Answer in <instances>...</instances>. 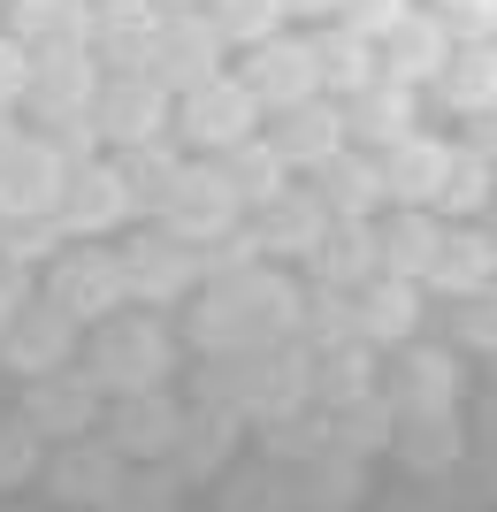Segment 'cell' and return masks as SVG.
<instances>
[{
  "instance_id": "cell-47",
  "label": "cell",
  "mask_w": 497,
  "mask_h": 512,
  "mask_svg": "<svg viewBox=\"0 0 497 512\" xmlns=\"http://www.w3.org/2000/svg\"><path fill=\"white\" fill-rule=\"evenodd\" d=\"M31 92V46L16 39V31H0V115Z\"/></svg>"
},
{
  "instance_id": "cell-25",
  "label": "cell",
  "mask_w": 497,
  "mask_h": 512,
  "mask_svg": "<svg viewBox=\"0 0 497 512\" xmlns=\"http://www.w3.org/2000/svg\"><path fill=\"white\" fill-rule=\"evenodd\" d=\"M314 184H322V207H329V222H368L375 207H383V161H368V153H329L322 169H314Z\"/></svg>"
},
{
  "instance_id": "cell-32",
  "label": "cell",
  "mask_w": 497,
  "mask_h": 512,
  "mask_svg": "<svg viewBox=\"0 0 497 512\" xmlns=\"http://www.w3.org/2000/svg\"><path fill=\"white\" fill-rule=\"evenodd\" d=\"M436 92H444V107H459V115L497 107V46H452V62L436 69Z\"/></svg>"
},
{
  "instance_id": "cell-40",
  "label": "cell",
  "mask_w": 497,
  "mask_h": 512,
  "mask_svg": "<svg viewBox=\"0 0 497 512\" xmlns=\"http://www.w3.org/2000/svg\"><path fill=\"white\" fill-rule=\"evenodd\" d=\"M490 184H497V161H490V153L452 146V176H444L436 207H444V214H482V207H490Z\"/></svg>"
},
{
  "instance_id": "cell-23",
  "label": "cell",
  "mask_w": 497,
  "mask_h": 512,
  "mask_svg": "<svg viewBox=\"0 0 497 512\" xmlns=\"http://www.w3.org/2000/svg\"><path fill=\"white\" fill-rule=\"evenodd\" d=\"M314 283L322 291H360V283L383 276V253H375V222H329L322 245H314Z\"/></svg>"
},
{
  "instance_id": "cell-1",
  "label": "cell",
  "mask_w": 497,
  "mask_h": 512,
  "mask_svg": "<svg viewBox=\"0 0 497 512\" xmlns=\"http://www.w3.org/2000/svg\"><path fill=\"white\" fill-rule=\"evenodd\" d=\"M299 329V291L268 268H230V276H207L192 314V337L207 352H268Z\"/></svg>"
},
{
  "instance_id": "cell-49",
  "label": "cell",
  "mask_w": 497,
  "mask_h": 512,
  "mask_svg": "<svg viewBox=\"0 0 497 512\" xmlns=\"http://www.w3.org/2000/svg\"><path fill=\"white\" fill-rule=\"evenodd\" d=\"M475 153H490V161H497V107H482V115H475Z\"/></svg>"
},
{
  "instance_id": "cell-11",
  "label": "cell",
  "mask_w": 497,
  "mask_h": 512,
  "mask_svg": "<svg viewBox=\"0 0 497 512\" xmlns=\"http://www.w3.org/2000/svg\"><path fill=\"white\" fill-rule=\"evenodd\" d=\"M260 138L276 146L283 169H322L329 153H345V107L314 92V100H291L276 115H260Z\"/></svg>"
},
{
  "instance_id": "cell-38",
  "label": "cell",
  "mask_w": 497,
  "mask_h": 512,
  "mask_svg": "<svg viewBox=\"0 0 497 512\" xmlns=\"http://www.w3.org/2000/svg\"><path fill=\"white\" fill-rule=\"evenodd\" d=\"M39 467H46V436L23 421V413H0V497L31 490Z\"/></svg>"
},
{
  "instance_id": "cell-20",
  "label": "cell",
  "mask_w": 497,
  "mask_h": 512,
  "mask_svg": "<svg viewBox=\"0 0 497 512\" xmlns=\"http://www.w3.org/2000/svg\"><path fill=\"white\" fill-rule=\"evenodd\" d=\"M383 398L398 406V421H406V413H452L459 406V360L436 352V344H406V360L390 367Z\"/></svg>"
},
{
  "instance_id": "cell-12",
  "label": "cell",
  "mask_w": 497,
  "mask_h": 512,
  "mask_svg": "<svg viewBox=\"0 0 497 512\" xmlns=\"http://www.w3.org/2000/svg\"><path fill=\"white\" fill-rule=\"evenodd\" d=\"M62 184H69L62 146L16 130L8 153H0V214H54V207H62Z\"/></svg>"
},
{
  "instance_id": "cell-35",
  "label": "cell",
  "mask_w": 497,
  "mask_h": 512,
  "mask_svg": "<svg viewBox=\"0 0 497 512\" xmlns=\"http://www.w3.org/2000/svg\"><path fill=\"white\" fill-rule=\"evenodd\" d=\"M390 428H398V406H390L383 390H368L360 406H337V421H329V444L352 451V459H375V451H390Z\"/></svg>"
},
{
  "instance_id": "cell-51",
  "label": "cell",
  "mask_w": 497,
  "mask_h": 512,
  "mask_svg": "<svg viewBox=\"0 0 497 512\" xmlns=\"http://www.w3.org/2000/svg\"><path fill=\"white\" fill-rule=\"evenodd\" d=\"M153 8H207V0H153Z\"/></svg>"
},
{
  "instance_id": "cell-42",
  "label": "cell",
  "mask_w": 497,
  "mask_h": 512,
  "mask_svg": "<svg viewBox=\"0 0 497 512\" xmlns=\"http://www.w3.org/2000/svg\"><path fill=\"white\" fill-rule=\"evenodd\" d=\"M329 398V406H360L375 390V367H368V352H360V337L352 344H329V360H322V383H314Z\"/></svg>"
},
{
  "instance_id": "cell-5",
  "label": "cell",
  "mask_w": 497,
  "mask_h": 512,
  "mask_svg": "<svg viewBox=\"0 0 497 512\" xmlns=\"http://www.w3.org/2000/svg\"><path fill=\"white\" fill-rule=\"evenodd\" d=\"M169 130V85L146 77V69H115L100 77V100H92V138L115 153H138V146H161Z\"/></svg>"
},
{
  "instance_id": "cell-4",
  "label": "cell",
  "mask_w": 497,
  "mask_h": 512,
  "mask_svg": "<svg viewBox=\"0 0 497 512\" xmlns=\"http://www.w3.org/2000/svg\"><path fill=\"white\" fill-rule=\"evenodd\" d=\"M46 306H62L77 329L123 314V306H130L123 253H108L100 237H92V245H62V253H54V276H46Z\"/></svg>"
},
{
  "instance_id": "cell-39",
  "label": "cell",
  "mask_w": 497,
  "mask_h": 512,
  "mask_svg": "<svg viewBox=\"0 0 497 512\" xmlns=\"http://www.w3.org/2000/svg\"><path fill=\"white\" fill-rule=\"evenodd\" d=\"M352 497H360V459L352 451H314V474H306V512H352Z\"/></svg>"
},
{
  "instance_id": "cell-53",
  "label": "cell",
  "mask_w": 497,
  "mask_h": 512,
  "mask_svg": "<svg viewBox=\"0 0 497 512\" xmlns=\"http://www.w3.org/2000/svg\"><path fill=\"white\" fill-rule=\"evenodd\" d=\"M490 253H497V222H490Z\"/></svg>"
},
{
  "instance_id": "cell-8",
  "label": "cell",
  "mask_w": 497,
  "mask_h": 512,
  "mask_svg": "<svg viewBox=\"0 0 497 512\" xmlns=\"http://www.w3.org/2000/svg\"><path fill=\"white\" fill-rule=\"evenodd\" d=\"M222 54H230V39L215 31V16L169 8V16H161V39H153L146 77H161L169 92H192V85H207V77H222Z\"/></svg>"
},
{
  "instance_id": "cell-28",
  "label": "cell",
  "mask_w": 497,
  "mask_h": 512,
  "mask_svg": "<svg viewBox=\"0 0 497 512\" xmlns=\"http://www.w3.org/2000/svg\"><path fill=\"white\" fill-rule=\"evenodd\" d=\"M436 245H444V222H436L429 207H398L375 230V253H383V276H406V283H421L429 276V260H436Z\"/></svg>"
},
{
  "instance_id": "cell-48",
  "label": "cell",
  "mask_w": 497,
  "mask_h": 512,
  "mask_svg": "<svg viewBox=\"0 0 497 512\" xmlns=\"http://www.w3.org/2000/svg\"><path fill=\"white\" fill-rule=\"evenodd\" d=\"M23 306H31V268H8V260H0V329H8Z\"/></svg>"
},
{
  "instance_id": "cell-46",
  "label": "cell",
  "mask_w": 497,
  "mask_h": 512,
  "mask_svg": "<svg viewBox=\"0 0 497 512\" xmlns=\"http://www.w3.org/2000/svg\"><path fill=\"white\" fill-rule=\"evenodd\" d=\"M406 8H413V0H337V23H345V31H360V39H383Z\"/></svg>"
},
{
  "instance_id": "cell-9",
  "label": "cell",
  "mask_w": 497,
  "mask_h": 512,
  "mask_svg": "<svg viewBox=\"0 0 497 512\" xmlns=\"http://www.w3.org/2000/svg\"><path fill=\"white\" fill-rule=\"evenodd\" d=\"M245 92L260 100V115H276V107H291V100H314V92H322L314 39H299V31H268L260 46H245Z\"/></svg>"
},
{
  "instance_id": "cell-50",
  "label": "cell",
  "mask_w": 497,
  "mask_h": 512,
  "mask_svg": "<svg viewBox=\"0 0 497 512\" xmlns=\"http://www.w3.org/2000/svg\"><path fill=\"white\" fill-rule=\"evenodd\" d=\"M283 8H299V16H337V0H283Z\"/></svg>"
},
{
  "instance_id": "cell-7",
  "label": "cell",
  "mask_w": 497,
  "mask_h": 512,
  "mask_svg": "<svg viewBox=\"0 0 497 512\" xmlns=\"http://www.w3.org/2000/svg\"><path fill=\"white\" fill-rule=\"evenodd\" d=\"M130 214H138V192H130V176L123 161H77L62 184V207H54V222H62V237H77V245H92V237H108L123 230Z\"/></svg>"
},
{
  "instance_id": "cell-41",
  "label": "cell",
  "mask_w": 497,
  "mask_h": 512,
  "mask_svg": "<svg viewBox=\"0 0 497 512\" xmlns=\"http://www.w3.org/2000/svg\"><path fill=\"white\" fill-rule=\"evenodd\" d=\"M207 16H215V31L230 46H260L268 31H283L291 8H283V0H207Z\"/></svg>"
},
{
  "instance_id": "cell-36",
  "label": "cell",
  "mask_w": 497,
  "mask_h": 512,
  "mask_svg": "<svg viewBox=\"0 0 497 512\" xmlns=\"http://www.w3.org/2000/svg\"><path fill=\"white\" fill-rule=\"evenodd\" d=\"M176 490H184V474H176L169 459H153V467H123L100 512H176Z\"/></svg>"
},
{
  "instance_id": "cell-19",
  "label": "cell",
  "mask_w": 497,
  "mask_h": 512,
  "mask_svg": "<svg viewBox=\"0 0 497 512\" xmlns=\"http://www.w3.org/2000/svg\"><path fill=\"white\" fill-rule=\"evenodd\" d=\"M383 161V199L390 207H436V192H444V176H452V146L444 138H398L390 153H375Z\"/></svg>"
},
{
  "instance_id": "cell-21",
  "label": "cell",
  "mask_w": 497,
  "mask_h": 512,
  "mask_svg": "<svg viewBox=\"0 0 497 512\" xmlns=\"http://www.w3.org/2000/svg\"><path fill=\"white\" fill-rule=\"evenodd\" d=\"M413 130H421V115H413V85H390V77H375L368 92H352V100H345V146L390 153L398 138H413Z\"/></svg>"
},
{
  "instance_id": "cell-34",
  "label": "cell",
  "mask_w": 497,
  "mask_h": 512,
  "mask_svg": "<svg viewBox=\"0 0 497 512\" xmlns=\"http://www.w3.org/2000/svg\"><path fill=\"white\" fill-rule=\"evenodd\" d=\"M238 444V413L230 406H207V413H184V436H176V474H215Z\"/></svg>"
},
{
  "instance_id": "cell-27",
  "label": "cell",
  "mask_w": 497,
  "mask_h": 512,
  "mask_svg": "<svg viewBox=\"0 0 497 512\" xmlns=\"http://www.w3.org/2000/svg\"><path fill=\"white\" fill-rule=\"evenodd\" d=\"M260 222H253V245L260 253H314V245H322V230H329V207L314 192H276L268 199V207H253Z\"/></svg>"
},
{
  "instance_id": "cell-22",
  "label": "cell",
  "mask_w": 497,
  "mask_h": 512,
  "mask_svg": "<svg viewBox=\"0 0 497 512\" xmlns=\"http://www.w3.org/2000/svg\"><path fill=\"white\" fill-rule=\"evenodd\" d=\"M352 329H360V344H413V329H421V283L406 276H375L352 291Z\"/></svg>"
},
{
  "instance_id": "cell-17",
  "label": "cell",
  "mask_w": 497,
  "mask_h": 512,
  "mask_svg": "<svg viewBox=\"0 0 497 512\" xmlns=\"http://www.w3.org/2000/svg\"><path fill=\"white\" fill-rule=\"evenodd\" d=\"M176 436H184V406L169 390H138V398H115L108 444L123 451L130 467H153V459H176Z\"/></svg>"
},
{
  "instance_id": "cell-56",
  "label": "cell",
  "mask_w": 497,
  "mask_h": 512,
  "mask_svg": "<svg viewBox=\"0 0 497 512\" xmlns=\"http://www.w3.org/2000/svg\"><path fill=\"white\" fill-rule=\"evenodd\" d=\"M490 46H497V39H490Z\"/></svg>"
},
{
  "instance_id": "cell-44",
  "label": "cell",
  "mask_w": 497,
  "mask_h": 512,
  "mask_svg": "<svg viewBox=\"0 0 497 512\" xmlns=\"http://www.w3.org/2000/svg\"><path fill=\"white\" fill-rule=\"evenodd\" d=\"M429 16L452 31V46H490L497 39V0H436Z\"/></svg>"
},
{
  "instance_id": "cell-18",
  "label": "cell",
  "mask_w": 497,
  "mask_h": 512,
  "mask_svg": "<svg viewBox=\"0 0 497 512\" xmlns=\"http://www.w3.org/2000/svg\"><path fill=\"white\" fill-rule=\"evenodd\" d=\"M375 62H383L390 85H436V69L452 62V31H444L429 8H406V16L375 39Z\"/></svg>"
},
{
  "instance_id": "cell-33",
  "label": "cell",
  "mask_w": 497,
  "mask_h": 512,
  "mask_svg": "<svg viewBox=\"0 0 497 512\" xmlns=\"http://www.w3.org/2000/svg\"><path fill=\"white\" fill-rule=\"evenodd\" d=\"M215 161H222V176H230L238 207H268L276 192H291V169L276 161V146H268V138H245V146L215 153Z\"/></svg>"
},
{
  "instance_id": "cell-14",
  "label": "cell",
  "mask_w": 497,
  "mask_h": 512,
  "mask_svg": "<svg viewBox=\"0 0 497 512\" xmlns=\"http://www.w3.org/2000/svg\"><path fill=\"white\" fill-rule=\"evenodd\" d=\"M23 100L39 107V123H77L100 100V62L92 46H54V54H31V92Z\"/></svg>"
},
{
  "instance_id": "cell-15",
  "label": "cell",
  "mask_w": 497,
  "mask_h": 512,
  "mask_svg": "<svg viewBox=\"0 0 497 512\" xmlns=\"http://www.w3.org/2000/svg\"><path fill=\"white\" fill-rule=\"evenodd\" d=\"M100 406H108V398H100V383H92V375H69V367H54V375H31V383H23V421L39 428V436H92V428H100Z\"/></svg>"
},
{
  "instance_id": "cell-55",
  "label": "cell",
  "mask_w": 497,
  "mask_h": 512,
  "mask_svg": "<svg viewBox=\"0 0 497 512\" xmlns=\"http://www.w3.org/2000/svg\"><path fill=\"white\" fill-rule=\"evenodd\" d=\"M85 8H92V0H85Z\"/></svg>"
},
{
  "instance_id": "cell-29",
  "label": "cell",
  "mask_w": 497,
  "mask_h": 512,
  "mask_svg": "<svg viewBox=\"0 0 497 512\" xmlns=\"http://www.w3.org/2000/svg\"><path fill=\"white\" fill-rule=\"evenodd\" d=\"M31 54H54V46H92V8L85 0H16V16H8Z\"/></svg>"
},
{
  "instance_id": "cell-45",
  "label": "cell",
  "mask_w": 497,
  "mask_h": 512,
  "mask_svg": "<svg viewBox=\"0 0 497 512\" xmlns=\"http://www.w3.org/2000/svg\"><path fill=\"white\" fill-rule=\"evenodd\" d=\"M222 512H291V505H283V482H276V474L253 467L245 482H230V490H222Z\"/></svg>"
},
{
  "instance_id": "cell-3",
  "label": "cell",
  "mask_w": 497,
  "mask_h": 512,
  "mask_svg": "<svg viewBox=\"0 0 497 512\" xmlns=\"http://www.w3.org/2000/svg\"><path fill=\"white\" fill-rule=\"evenodd\" d=\"M161 230L176 237V245H222V237L238 230V192H230V176H222V161H176L169 192H161Z\"/></svg>"
},
{
  "instance_id": "cell-10",
  "label": "cell",
  "mask_w": 497,
  "mask_h": 512,
  "mask_svg": "<svg viewBox=\"0 0 497 512\" xmlns=\"http://www.w3.org/2000/svg\"><path fill=\"white\" fill-rule=\"evenodd\" d=\"M123 467H130V459L108 444V436H69V444L39 467V482H46V497H54L62 512H100Z\"/></svg>"
},
{
  "instance_id": "cell-54",
  "label": "cell",
  "mask_w": 497,
  "mask_h": 512,
  "mask_svg": "<svg viewBox=\"0 0 497 512\" xmlns=\"http://www.w3.org/2000/svg\"><path fill=\"white\" fill-rule=\"evenodd\" d=\"M0 512H31V505H0Z\"/></svg>"
},
{
  "instance_id": "cell-6",
  "label": "cell",
  "mask_w": 497,
  "mask_h": 512,
  "mask_svg": "<svg viewBox=\"0 0 497 512\" xmlns=\"http://www.w3.org/2000/svg\"><path fill=\"white\" fill-rule=\"evenodd\" d=\"M176 138L199 153H230L245 138H260V100L245 92V77H207L176 100Z\"/></svg>"
},
{
  "instance_id": "cell-43",
  "label": "cell",
  "mask_w": 497,
  "mask_h": 512,
  "mask_svg": "<svg viewBox=\"0 0 497 512\" xmlns=\"http://www.w3.org/2000/svg\"><path fill=\"white\" fill-rule=\"evenodd\" d=\"M452 337L475 344V352H497V283H482V291L452 299Z\"/></svg>"
},
{
  "instance_id": "cell-30",
  "label": "cell",
  "mask_w": 497,
  "mask_h": 512,
  "mask_svg": "<svg viewBox=\"0 0 497 512\" xmlns=\"http://www.w3.org/2000/svg\"><path fill=\"white\" fill-rule=\"evenodd\" d=\"M390 451H398L413 474H444V467H459V451H467V436H459V413H406V421L390 428Z\"/></svg>"
},
{
  "instance_id": "cell-31",
  "label": "cell",
  "mask_w": 497,
  "mask_h": 512,
  "mask_svg": "<svg viewBox=\"0 0 497 512\" xmlns=\"http://www.w3.org/2000/svg\"><path fill=\"white\" fill-rule=\"evenodd\" d=\"M314 62H322V92H337V100H352V92H368L375 77H383L375 39H360V31H345V23H329L322 39H314Z\"/></svg>"
},
{
  "instance_id": "cell-26",
  "label": "cell",
  "mask_w": 497,
  "mask_h": 512,
  "mask_svg": "<svg viewBox=\"0 0 497 512\" xmlns=\"http://www.w3.org/2000/svg\"><path fill=\"white\" fill-rule=\"evenodd\" d=\"M490 276H497L490 230H482V222H467V230H444V245H436L421 291H436V299H467V291H482Z\"/></svg>"
},
{
  "instance_id": "cell-24",
  "label": "cell",
  "mask_w": 497,
  "mask_h": 512,
  "mask_svg": "<svg viewBox=\"0 0 497 512\" xmlns=\"http://www.w3.org/2000/svg\"><path fill=\"white\" fill-rule=\"evenodd\" d=\"M161 16L169 8H153V0H115L92 16V62H115V69H146L153 62V39H161Z\"/></svg>"
},
{
  "instance_id": "cell-2",
  "label": "cell",
  "mask_w": 497,
  "mask_h": 512,
  "mask_svg": "<svg viewBox=\"0 0 497 512\" xmlns=\"http://www.w3.org/2000/svg\"><path fill=\"white\" fill-rule=\"evenodd\" d=\"M85 375L100 383V398H138V390H169L176 375V337L161 314H108L92 321L85 344Z\"/></svg>"
},
{
  "instance_id": "cell-52",
  "label": "cell",
  "mask_w": 497,
  "mask_h": 512,
  "mask_svg": "<svg viewBox=\"0 0 497 512\" xmlns=\"http://www.w3.org/2000/svg\"><path fill=\"white\" fill-rule=\"evenodd\" d=\"M8 138H16V130H8V123H0V153H8Z\"/></svg>"
},
{
  "instance_id": "cell-16",
  "label": "cell",
  "mask_w": 497,
  "mask_h": 512,
  "mask_svg": "<svg viewBox=\"0 0 497 512\" xmlns=\"http://www.w3.org/2000/svg\"><path fill=\"white\" fill-rule=\"evenodd\" d=\"M69 352H77V321L62 314V306H46V299H31L8 329H0V367L8 375H54V367H69Z\"/></svg>"
},
{
  "instance_id": "cell-37",
  "label": "cell",
  "mask_w": 497,
  "mask_h": 512,
  "mask_svg": "<svg viewBox=\"0 0 497 512\" xmlns=\"http://www.w3.org/2000/svg\"><path fill=\"white\" fill-rule=\"evenodd\" d=\"M62 245L69 237H62L54 214H0V260H8V268H46Z\"/></svg>"
},
{
  "instance_id": "cell-13",
  "label": "cell",
  "mask_w": 497,
  "mask_h": 512,
  "mask_svg": "<svg viewBox=\"0 0 497 512\" xmlns=\"http://www.w3.org/2000/svg\"><path fill=\"white\" fill-rule=\"evenodd\" d=\"M123 283H130V306H176L207 276H199V253H184L169 230H146L123 245Z\"/></svg>"
}]
</instances>
